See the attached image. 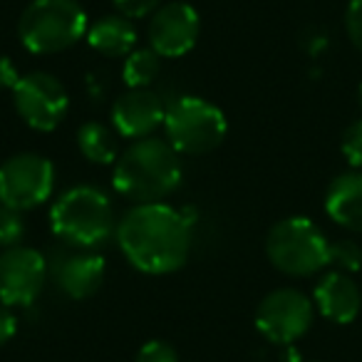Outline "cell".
<instances>
[{
  "label": "cell",
  "mask_w": 362,
  "mask_h": 362,
  "mask_svg": "<svg viewBox=\"0 0 362 362\" xmlns=\"http://www.w3.org/2000/svg\"><path fill=\"white\" fill-rule=\"evenodd\" d=\"M315 308L327 320L337 322V325H347V322H352L360 315V308H362L360 288H357V283L347 273L342 271L327 273L315 286Z\"/></svg>",
  "instance_id": "13"
},
{
  "label": "cell",
  "mask_w": 362,
  "mask_h": 362,
  "mask_svg": "<svg viewBox=\"0 0 362 362\" xmlns=\"http://www.w3.org/2000/svg\"><path fill=\"white\" fill-rule=\"evenodd\" d=\"M134 362H179L176 350L164 340H149L146 345H141V350L136 352Z\"/></svg>",
  "instance_id": "22"
},
{
  "label": "cell",
  "mask_w": 362,
  "mask_h": 362,
  "mask_svg": "<svg viewBox=\"0 0 362 362\" xmlns=\"http://www.w3.org/2000/svg\"><path fill=\"white\" fill-rule=\"evenodd\" d=\"M87 42L92 50L105 57H124L134 50L136 30L124 16H105L87 30Z\"/></svg>",
  "instance_id": "16"
},
{
  "label": "cell",
  "mask_w": 362,
  "mask_h": 362,
  "mask_svg": "<svg viewBox=\"0 0 362 362\" xmlns=\"http://www.w3.org/2000/svg\"><path fill=\"white\" fill-rule=\"evenodd\" d=\"M315 308L305 293L296 288H278L268 293L256 310V327L266 340L291 345L300 340L313 325Z\"/></svg>",
  "instance_id": "9"
},
{
  "label": "cell",
  "mask_w": 362,
  "mask_h": 362,
  "mask_svg": "<svg viewBox=\"0 0 362 362\" xmlns=\"http://www.w3.org/2000/svg\"><path fill=\"white\" fill-rule=\"evenodd\" d=\"M16 330H18V317L13 315L11 308L0 303V345H6L8 340H13Z\"/></svg>",
  "instance_id": "25"
},
{
  "label": "cell",
  "mask_w": 362,
  "mask_h": 362,
  "mask_svg": "<svg viewBox=\"0 0 362 362\" xmlns=\"http://www.w3.org/2000/svg\"><path fill=\"white\" fill-rule=\"evenodd\" d=\"M166 141L179 154L202 156L214 151L226 139L228 122L216 105L202 97H179L166 107L164 115Z\"/></svg>",
  "instance_id": "6"
},
{
  "label": "cell",
  "mask_w": 362,
  "mask_h": 362,
  "mask_svg": "<svg viewBox=\"0 0 362 362\" xmlns=\"http://www.w3.org/2000/svg\"><path fill=\"white\" fill-rule=\"evenodd\" d=\"M189 218L166 204H136L117 223V243L134 268L149 276L179 271L192 253Z\"/></svg>",
  "instance_id": "1"
},
{
  "label": "cell",
  "mask_w": 362,
  "mask_h": 362,
  "mask_svg": "<svg viewBox=\"0 0 362 362\" xmlns=\"http://www.w3.org/2000/svg\"><path fill=\"white\" fill-rule=\"evenodd\" d=\"M345 30L352 45L362 52V0H350L345 11Z\"/></svg>",
  "instance_id": "23"
},
{
  "label": "cell",
  "mask_w": 362,
  "mask_h": 362,
  "mask_svg": "<svg viewBox=\"0 0 362 362\" xmlns=\"http://www.w3.org/2000/svg\"><path fill=\"white\" fill-rule=\"evenodd\" d=\"M23 236H25V221L21 211L0 204V248L21 246Z\"/></svg>",
  "instance_id": "19"
},
{
  "label": "cell",
  "mask_w": 362,
  "mask_h": 362,
  "mask_svg": "<svg viewBox=\"0 0 362 362\" xmlns=\"http://www.w3.org/2000/svg\"><path fill=\"white\" fill-rule=\"evenodd\" d=\"M18 80H21V75H18L11 57H0V90H13Z\"/></svg>",
  "instance_id": "26"
},
{
  "label": "cell",
  "mask_w": 362,
  "mask_h": 362,
  "mask_svg": "<svg viewBox=\"0 0 362 362\" xmlns=\"http://www.w3.org/2000/svg\"><path fill=\"white\" fill-rule=\"evenodd\" d=\"M268 261L286 276L305 278L330 263V241L315 221L305 216H291L278 221L266 238Z\"/></svg>",
  "instance_id": "5"
},
{
  "label": "cell",
  "mask_w": 362,
  "mask_h": 362,
  "mask_svg": "<svg viewBox=\"0 0 362 362\" xmlns=\"http://www.w3.org/2000/svg\"><path fill=\"white\" fill-rule=\"evenodd\" d=\"M85 33L87 16L77 0H33L18 23L21 42L35 55L67 50Z\"/></svg>",
  "instance_id": "4"
},
{
  "label": "cell",
  "mask_w": 362,
  "mask_h": 362,
  "mask_svg": "<svg viewBox=\"0 0 362 362\" xmlns=\"http://www.w3.org/2000/svg\"><path fill=\"white\" fill-rule=\"evenodd\" d=\"M55 187L52 161L33 151L11 156L0 166V204L16 211L40 206L47 202Z\"/></svg>",
  "instance_id": "7"
},
{
  "label": "cell",
  "mask_w": 362,
  "mask_h": 362,
  "mask_svg": "<svg viewBox=\"0 0 362 362\" xmlns=\"http://www.w3.org/2000/svg\"><path fill=\"white\" fill-rule=\"evenodd\" d=\"M13 102L28 127L37 132L57 129L70 110L67 90L50 72H28L13 87Z\"/></svg>",
  "instance_id": "8"
},
{
  "label": "cell",
  "mask_w": 362,
  "mask_h": 362,
  "mask_svg": "<svg viewBox=\"0 0 362 362\" xmlns=\"http://www.w3.org/2000/svg\"><path fill=\"white\" fill-rule=\"evenodd\" d=\"M357 97H360V107H362V85H360V92H357Z\"/></svg>",
  "instance_id": "27"
},
{
  "label": "cell",
  "mask_w": 362,
  "mask_h": 362,
  "mask_svg": "<svg viewBox=\"0 0 362 362\" xmlns=\"http://www.w3.org/2000/svg\"><path fill=\"white\" fill-rule=\"evenodd\" d=\"M342 154L352 166H362V119L352 122L342 134Z\"/></svg>",
  "instance_id": "21"
},
{
  "label": "cell",
  "mask_w": 362,
  "mask_h": 362,
  "mask_svg": "<svg viewBox=\"0 0 362 362\" xmlns=\"http://www.w3.org/2000/svg\"><path fill=\"white\" fill-rule=\"evenodd\" d=\"M161 0H115L117 11L124 18H144L159 8Z\"/></svg>",
  "instance_id": "24"
},
{
  "label": "cell",
  "mask_w": 362,
  "mask_h": 362,
  "mask_svg": "<svg viewBox=\"0 0 362 362\" xmlns=\"http://www.w3.org/2000/svg\"><path fill=\"white\" fill-rule=\"evenodd\" d=\"M55 236L80 248H95L115 233V206L110 197L95 187H75L57 197L50 209Z\"/></svg>",
  "instance_id": "3"
},
{
  "label": "cell",
  "mask_w": 362,
  "mask_h": 362,
  "mask_svg": "<svg viewBox=\"0 0 362 362\" xmlns=\"http://www.w3.org/2000/svg\"><path fill=\"white\" fill-rule=\"evenodd\" d=\"M47 278L42 253L30 246H13L0 253V303L8 308L30 305Z\"/></svg>",
  "instance_id": "10"
},
{
  "label": "cell",
  "mask_w": 362,
  "mask_h": 362,
  "mask_svg": "<svg viewBox=\"0 0 362 362\" xmlns=\"http://www.w3.org/2000/svg\"><path fill=\"white\" fill-rule=\"evenodd\" d=\"M199 37V13L189 3H164L151 13L149 42L159 57L187 55Z\"/></svg>",
  "instance_id": "11"
},
{
  "label": "cell",
  "mask_w": 362,
  "mask_h": 362,
  "mask_svg": "<svg viewBox=\"0 0 362 362\" xmlns=\"http://www.w3.org/2000/svg\"><path fill=\"white\" fill-rule=\"evenodd\" d=\"M164 115L161 97L146 87L124 92L112 107V122L127 139H146L156 127L164 124Z\"/></svg>",
  "instance_id": "12"
},
{
  "label": "cell",
  "mask_w": 362,
  "mask_h": 362,
  "mask_svg": "<svg viewBox=\"0 0 362 362\" xmlns=\"http://www.w3.org/2000/svg\"><path fill=\"white\" fill-rule=\"evenodd\" d=\"M105 258L97 253H75L57 266L55 281L72 300H85L100 291L105 281Z\"/></svg>",
  "instance_id": "14"
},
{
  "label": "cell",
  "mask_w": 362,
  "mask_h": 362,
  "mask_svg": "<svg viewBox=\"0 0 362 362\" xmlns=\"http://www.w3.org/2000/svg\"><path fill=\"white\" fill-rule=\"evenodd\" d=\"M325 211L337 226L362 233V174H340L325 194Z\"/></svg>",
  "instance_id": "15"
},
{
  "label": "cell",
  "mask_w": 362,
  "mask_h": 362,
  "mask_svg": "<svg viewBox=\"0 0 362 362\" xmlns=\"http://www.w3.org/2000/svg\"><path fill=\"white\" fill-rule=\"evenodd\" d=\"M112 184L129 202L159 204L181 184L179 151L154 136L136 139L115 161Z\"/></svg>",
  "instance_id": "2"
},
{
  "label": "cell",
  "mask_w": 362,
  "mask_h": 362,
  "mask_svg": "<svg viewBox=\"0 0 362 362\" xmlns=\"http://www.w3.org/2000/svg\"><path fill=\"white\" fill-rule=\"evenodd\" d=\"M77 146L92 164H115L117 144L112 132L100 122H85L77 132Z\"/></svg>",
  "instance_id": "17"
},
{
  "label": "cell",
  "mask_w": 362,
  "mask_h": 362,
  "mask_svg": "<svg viewBox=\"0 0 362 362\" xmlns=\"http://www.w3.org/2000/svg\"><path fill=\"white\" fill-rule=\"evenodd\" d=\"M159 75V55L154 50H132L127 55L124 70L122 77L129 85V90H141V87H149L154 82V77Z\"/></svg>",
  "instance_id": "18"
},
{
  "label": "cell",
  "mask_w": 362,
  "mask_h": 362,
  "mask_svg": "<svg viewBox=\"0 0 362 362\" xmlns=\"http://www.w3.org/2000/svg\"><path fill=\"white\" fill-rule=\"evenodd\" d=\"M330 263L342 273H355L362 268V248L360 243L350 241H337V243H330Z\"/></svg>",
  "instance_id": "20"
}]
</instances>
